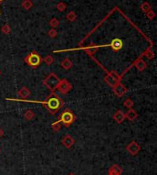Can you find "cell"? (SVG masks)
Returning <instances> with one entry per match:
<instances>
[{
	"label": "cell",
	"instance_id": "cell-18",
	"mask_svg": "<svg viewBox=\"0 0 157 175\" xmlns=\"http://www.w3.org/2000/svg\"><path fill=\"white\" fill-rule=\"evenodd\" d=\"M22 7L26 10H30L32 7H33V3L30 0H24L21 4Z\"/></svg>",
	"mask_w": 157,
	"mask_h": 175
},
{
	"label": "cell",
	"instance_id": "cell-25",
	"mask_svg": "<svg viewBox=\"0 0 157 175\" xmlns=\"http://www.w3.org/2000/svg\"><path fill=\"white\" fill-rule=\"evenodd\" d=\"M42 61H44L47 65H52L54 62V59L52 55H47L44 59H42Z\"/></svg>",
	"mask_w": 157,
	"mask_h": 175
},
{
	"label": "cell",
	"instance_id": "cell-4",
	"mask_svg": "<svg viewBox=\"0 0 157 175\" xmlns=\"http://www.w3.org/2000/svg\"><path fill=\"white\" fill-rule=\"evenodd\" d=\"M76 117L74 115V113L70 110V109H65L59 117V120L60 122L64 126V127H69L71 126L75 121H76Z\"/></svg>",
	"mask_w": 157,
	"mask_h": 175
},
{
	"label": "cell",
	"instance_id": "cell-15",
	"mask_svg": "<svg viewBox=\"0 0 157 175\" xmlns=\"http://www.w3.org/2000/svg\"><path fill=\"white\" fill-rule=\"evenodd\" d=\"M113 41V50L115 51V52H118L119 51L121 48H122V46H123V42H122V40L119 39H115L112 40Z\"/></svg>",
	"mask_w": 157,
	"mask_h": 175
},
{
	"label": "cell",
	"instance_id": "cell-32",
	"mask_svg": "<svg viewBox=\"0 0 157 175\" xmlns=\"http://www.w3.org/2000/svg\"><path fill=\"white\" fill-rule=\"evenodd\" d=\"M68 175H76V174H75V173H69Z\"/></svg>",
	"mask_w": 157,
	"mask_h": 175
},
{
	"label": "cell",
	"instance_id": "cell-10",
	"mask_svg": "<svg viewBox=\"0 0 157 175\" xmlns=\"http://www.w3.org/2000/svg\"><path fill=\"white\" fill-rule=\"evenodd\" d=\"M122 172H123V170H122V168L119 165L114 164L113 166H111L109 169L108 175H120L122 173Z\"/></svg>",
	"mask_w": 157,
	"mask_h": 175
},
{
	"label": "cell",
	"instance_id": "cell-13",
	"mask_svg": "<svg viewBox=\"0 0 157 175\" xmlns=\"http://www.w3.org/2000/svg\"><path fill=\"white\" fill-rule=\"evenodd\" d=\"M138 117V113L134 110V109H132V108H131V109H129L127 112H126V114H125V117L128 119V120H130V121H134Z\"/></svg>",
	"mask_w": 157,
	"mask_h": 175
},
{
	"label": "cell",
	"instance_id": "cell-22",
	"mask_svg": "<svg viewBox=\"0 0 157 175\" xmlns=\"http://www.w3.org/2000/svg\"><path fill=\"white\" fill-rule=\"evenodd\" d=\"M76 18H77V16H76V12H74V11H70L66 15V19H67V20H69L70 22H74L75 20H76Z\"/></svg>",
	"mask_w": 157,
	"mask_h": 175
},
{
	"label": "cell",
	"instance_id": "cell-20",
	"mask_svg": "<svg viewBox=\"0 0 157 175\" xmlns=\"http://www.w3.org/2000/svg\"><path fill=\"white\" fill-rule=\"evenodd\" d=\"M108 74L111 76V77L113 78L117 83H120V81H121V78L122 76L121 75H118V74L116 73V72H114V71H111V72H108Z\"/></svg>",
	"mask_w": 157,
	"mask_h": 175
},
{
	"label": "cell",
	"instance_id": "cell-8",
	"mask_svg": "<svg viewBox=\"0 0 157 175\" xmlns=\"http://www.w3.org/2000/svg\"><path fill=\"white\" fill-rule=\"evenodd\" d=\"M62 144L66 148V149H70L74 146L75 144V139L74 137L70 135H65L62 139Z\"/></svg>",
	"mask_w": 157,
	"mask_h": 175
},
{
	"label": "cell",
	"instance_id": "cell-21",
	"mask_svg": "<svg viewBox=\"0 0 157 175\" xmlns=\"http://www.w3.org/2000/svg\"><path fill=\"white\" fill-rule=\"evenodd\" d=\"M141 11L147 13L149 10L152 9V8H151V5H150L148 2H143V3L141 5Z\"/></svg>",
	"mask_w": 157,
	"mask_h": 175
},
{
	"label": "cell",
	"instance_id": "cell-7",
	"mask_svg": "<svg viewBox=\"0 0 157 175\" xmlns=\"http://www.w3.org/2000/svg\"><path fill=\"white\" fill-rule=\"evenodd\" d=\"M126 150H127V151L132 156H136L141 151V146L138 144L135 140H132L126 147Z\"/></svg>",
	"mask_w": 157,
	"mask_h": 175
},
{
	"label": "cell",
	"instance_id": "cell-30",
	"mask_svg": "<svg viewBox=\"0 0 157 175\" xmlns=\"http://www.w3.org/2000/svg\"><path fill=\"white\" fill-rule=\"evenodd\" d=\"M146 16H147V18L149 19V20H154L155 18V13L151 9V10H149L147 13H146Z\"/></svg>",
	"mask_w": 157,
	"mask_h": 175
},
{
	"label": "cell",
	"instance_id": "cell-6",
	"mask_svg": "<svg viewBox=\"0 0 157 175\" xmlns=\"http://www.w3.org/2000/svg\"><path fill=\"white\" fill-rule=\"evenodd\" d=\"M112 90H113V93L115 94V96H118V97L123 96L128 92V88H126V86H124L121 83H116V84L112 87Z\"/></svg>",
	"mask_w": 157,
	"mask_h": 175
},
{
	"label": "cell",
	"instance_id": "cell-12",
	"mask_svg": "<svg viewBox=\"0 0 157 175\" xmlns=\"http://www.w3.org/2000/svg\"><path fill=\"white\" fill-rule=\"evenodd\" d=\"M18 95L20 96V97L22 98V100H26L27 98L30 96V91L27 87L23 86V87H21L20 90H19Z\"/></svg>",
	"mask_w": 157,
	"mask_h": 175
},
{
	"label": "cell",
	"instance_id": "cell-16",
	"mask_svg": "<svg viewBox=\"0 0 157 175\" xmlns=\"http://www.w3.org/2000/svg\"><path fill=\"white\" fill-rule=\"evenodd\" d=\"M104 81H105V82H106V83H108V84H109L110 87H113V86H114L116 83H117V82H116V81L113 79V78L111 77V76H110L109 74H108L105 76V78H104Z\"/></svg>",
	"mask_w": 157,
	"mask_h": 175
},
{
	"label": "cell",
	"instance_id": "cell-27",
	"mask_svg": "<svg viewBox=\"0 0 157 175\" xmlns=\"http://www.w3.org/2000/svg\"><path fill=\"white\" fill-rule=\"evenodd\" d=\"M49 24H50V26H51L53 29H55V28H57V27L59 26L60 22L57 19H52V20H50Z\"/></svg>",
	"mask_w": 157,
	"mask_h": 175
},
{
	"label": "cell",
	"instance_id": "cell-11",
	"mask_svg": "<svg viewBox=\"0 0 157 175\" xmlns=\"http://www.w3.org/2000/svg\"><path fill=\"white\" fill-rule=\"evenodd\" d=\"M113 119H114L118 124L122 123V122L126 119V117H125V113H124L123 111H121V110L116 111V113L113 115Z\"/></svg>",
	"mask_w": 157,
	"mask_h": 175
},
{
	"label": "cell",
	"instance_id": "cell-19",
	"mask_svg": "<svg viewBox=\"0 0 157 175\" xmlns=\"http://www.w3.org/2000/svg\"><path fill=\"white\" fill-rule=\"evenodd\" d=\"M24 117H25V119H27V120H32L34 117H35V113L32 111V110H30V109H29V110H27L26 112H25V114H24Z\"/></svg>",
	"mask_w": 157,
	"mask_h": 175
},
{
	"label": "cell",
	"instance_id": "cell-28",
	"mask_svg": "<svg viewBox=\"0 0 157 175\" xmlns=\"http://www.w3.org/2000/svg\"><path fill=\"white\" fill-rule=\"evenodd\" d=\"M48 35H49V37H50V38L53 39V38L57 37L58 32H57V30H56L55 29H50V30L48 31Z\"/></svg>",
	"mask_w": 157,
	"mask_h": 175
},
{
	"label": "cell",
	"instance_id": "cell-35",
	"mask_svg": "<svg viewBox=\"0 0 157 175\" xmlns=\"http://www.w3.org/2000/svg\"><path fill=\"white\" fill-rule=\"evenodd\" d=\"M0 152H1V150H0Z\"/></svg>",
	"mask_w": 157,
	"mask_h": 175
},
{
	"label": "cell",
	"instance_id": "cell-33",
	"mask_svg": "<svg viewBox=\"0 0 157 175\" xmlns=\"http://www.w3.org/2000/svg\"><path fill=\"white\" fill-rule=\"evenodd\" d=\"M2 1H4V0H0V3H1ZM0 14H1V11H0Z\"/></svg>",
	"mask_w": 157,
	"mask_h": 175
},
{
	"label": "cell",
	"instance_id": "cell-14",
	"mask_svg": "<svg viewBox=\"0 0 157 175\" xmlns=\"http://www.w3.org/2000/svg\"><path fill=\"white\" fill-rule=\"evenodd\" d=\"M61 65L64 70H69L73 67V61L68 58H65L61 61Z\"/></svg>",
	"mask_w": 157,
	"mask_h": 175
},
{
	"label": "cell",
	"instance_id": "cell-5",
	"mask_svg": "<svg viewBox=\"0 0 157 175\" xmlns=\"http://www.w3.org/2000/svg\"><path fill=\"white\" fill-rule=\"evenodd\" d=\"M72 89V84L66 80V79H62L60 80L57 90H59V92L62 95H66L67 93H69Z\"/></svg>",
	"mask_w": 157,
	"mask_h": 175
},
{
	"label": "cell",
	"instance_id": "cell-26",
	"mask_svg": "<svg viewBox=\"0 0 157 175\" xmlns=\"http://www.w3.org/2000/svg\"><path fill=\"white\" fill-rule=\"evenodd\" d=\"M1 31H2V33L7 35V34L10 33V31H11V28H10V26H9L8 24H5V25L1 28Z\"/></svg>",
	"mask_w": 157,
	"mask_h": 175
},
{
	"label": "cell",
	"instance_id": "cell-3",
	"mask_svg": "<svg viewBox=\"0 0 157 175\" xmlns=\"http://www.w3.org/2000/svg\"><path fill=\"white\" fill-rule=\"evenodd\" d=\"M42 61V58L39 56V54H38L37 52L33 51L32 52H30V54H28L25 58H24V62L27 63L30 67L36 69L38 66H39V64Z\"/></svg>",
	"mask_w": 157,
	"mask_h": 175
},
{
	"label": "cell",
	"instance_id": "cell-31",
	"mask_svg": "<svg viewBox=\"0 0 157 175\" xmlns=\"http://www.w3.org/2000/svg\"><path fill=\"white\" fill-rule=\"evenodd\" d=\"M3 135H4V130L2 128H0V137H3Z\"/></svg>",
	"mask_w": 157,
	"mask_h": 175
},
{
	"label": "cell",
	"instance_id": "cell-2",
	"mask_svg": "<svg viewBox=\"0 0 157 175\" xmlns=\"http://www.w3.org/2000/svg\"><path fill=\"white\" fill-rule=\"evenodd\" d=\"M59 83V77H58L54 73H51L47 77L42 81V83H43L51 92H53V93L55 92V90H57V87H58Z\"/></svg>",
	"mask_w": 157,
	"mask_h": 175
},
{
	"label": "cell",
	"instance_id": "cell-9",
	"mask_svg": "<svg viewBox=\"0 0 157 175\" xmlns=\"http://www.w3.org/2000/svg\"><path fill=\"white\" fill-rule=\"evenodd\" d=\"M141 57H142V55H141V56L135 61V62H134V65H135L136 69H137L139 72H142V71L145 70L146 67H147V63L145 62V61H144L143 59H141Z\"/></svg>",
	"mask_w": 157,
	"mask_h": 175
},
{
	"label": "cell",
	"instance_id": "cell-23",
	"mask_svg": "<svg viewBox=\"0 0 157 175\" xmlns=\"http://www.w3.org/2000/svg\"><path fill=\"white\" fill-rule=\"evenodd\" d=\"M61 128H62V123L60 122L59 120H57V121H55V122H53V123L52 124V128H53V130H54L55 132L60 131Z\"/></svg>",
	"mask_w": 157,
	"mask_h": 175
},
{
	"label": "cell",
	"instance_id": "cell-29",
	"mask_svg": "<svg viewBox=\"0 0 157 175\" xmlns=\"http://www.w3.org/2000/svg\"><path fill=\"white\" fill-rule=\"evenodd\" d=\"M56 7H57V9H58L59 11H64L65 8H66V5H65V3H63V2H59V3L57 4Z\"/></svg>",
	"mask_w": 157,
	"mask_h": 175
},
{
	"label": "cell",
	"instance_id": "cell-24",
	"mask_svg": "<svg viewBox=\"0 0 157 175\" xmlns=\"http://www.w3.org/2000/svg\"><path fill=\"white\" fill-rule=\"evenodd\" d=\"M123 105H124V106L127 107L128 109H131V108H132V106L134 105V103H133V101H132L131 98H128V99H126V100L124 101Z\"/></svg>",
	"mask_w": 157,
	"mask_h": 175
},
{
	"label": "cell",
	"instance_id": "cell-34",
	"mask_svg": "<svg viewBox=\"0 0 157 175\" xmlns=\"http://www.w3.org/2000/svg\"><path fill=\"white\" fill-rule=\"evenodd\" d=\"M1 74H2V73H1V71H0V75H1Z\"/></svg>",
	"mask_w": 157,
	"mask_h": 175
},
{
	"label": "cell",
	"instance_id": "cell-17",
	"mask_svg": "<svg viewBox=\"0 0 157 175\" xmlns=\"http://www.w3.org/2000/svg\"><path fill=\"white\" fill-rule=\"evenodd\" d=\"M141 55H142V56H145L146 58H148L149 60H153V59L155 58V52H154L150 48H148Z\"/></svg>",
	"mask_w": 157,
	"mask_h": 175
},
{
	"label": "cell",
	"instance_id": "cell-1",
	"mask_svg": "<svg viewBox=\"0 0 157 175\" xmlns=\"http://www.w3.org/2000/svg\"><path fill=\"white\" fill-rule=\"evenodd\" d=\"M11 101H18V102H27V103H40L42 104L45 108L48 110V112L51 115H55L62 106L63 105V101L53 92L48 97L42 102H37V101H30V100H18V99H11Z\"/></svg>",
	"mask_w": 157,
	"mask_h": 175
}]
</instances>
